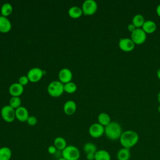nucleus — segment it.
<instances>
[{
	"label": "nucleus",
	"instance_id": "2",
	"mask_svg": "<svg viewBox=\"0 0 160 160\" xmlns=\"http://www.w3.org/2000/svg\"><path fill=\"white\" fill-rule=\"evenodd\" d=\"M122 133L121 126L117 122H111L104 127V134L110 140L114 141L119 139Z\"/></svg>",
	"mask_w": 160,
	"mask_h": 160
},
{
	"label": "nucleus",
	"instance_id": "25",
	"mask_svg": "<svg viewBox=\"0 0 160 160\" xmlns=\"http://www.w3.org/2000/svg\"><path fill=\"white\" fill-rule=\"evenodd\" d=\"M83 151L85 152V154H89V153H96L98 151L96 146L91 142H88L85 143L83 145Z\"/></svg>",
	"mask_w": 160,
	"mask_h": 160
},
{
	"label": "nucleus",
	"instance_id": "5",
	"mask_svg": "<svg viewBox=\"0 0 160 160\" xmlns=\"http://www.w3.org/2000/svg\"><path fill=\"white\" fill-rule=\"evenodd\" d=\"M1 115L4 121L11 122L16 118L15 109L9 105H5L1 108Z\"/></svg>",
	"mask_w": 160,
	"mask_h": 160
},
{
	"label": "nucleus",
	"instance_id": "34",
	"mask_svg": "<svg viewBox=\"0 0 160 160\" xmlns=\"http://www.w3.org/2000/svg\"><path fill=\"white\" fill-rule=\"evenodd\" d=\"M157 76L160 79V68L157 71Z\"/></svg>",
	"mask_w": 160,
	"mask_h": 160
},
{
	"label": "nucleus",
	"instance_id": "1",
	"mask_svg": "<svg viewBox=\"0 0 160 160\" xmlns=\"http://www.w3.org/2000/svg\"><path fill=\"white\" fill-rule=\"evenodd\" d=\"M139 141L138 134L132 130H127L122 132L119 141L122 148L129 149L134 146Z\"/></svg>",
	"mask_w": 160,
	"mask_h": 160
},
{
	"label": "nucleus",
	"instance_id": "15",
	"mask_svg": "<svg viewBox=\"0 0 160 160\" xmlns=\"http://www.w3.org/2000/svg\"><path fill=\"white\" fill-rule=\"evenodd\" d=\"M76 109L77 105L76 102L72 100L67 101L63 106V110L64 113L69 116L72 115L76 112Z\"/></svg>",
	"mask_w": 160,
	"mask_h": 160
},
{
	"label": "nucleus",
	"instance_id": "14",
	"mask_svg": "<svg viewBox=\"0 0 160 160\" xmlns=\"http://www.w3.org/2000/svg\"><path fill=\"white\" fill-rule=\"evenodd\" d=\"M12 28L10 20L5 16H0V32L2 33L8 32Z\"/></svg>",
	"mask_w": 160,
	"mask_h": 160
},
{
	"label": "nucleus",
	"instance_id": "7",
	"mask_svg": "<svg viewBox=\"0 0 160 160\" xmlns=\"http://www.w3.org/2000/svg\"><path fill=\"white\" fill-rule=\"evenodd\" d=\"M146 33L142 29V28H136L132 32H131V39L135 44H141L146 40Z\"/></svg>",
	"mask_w": 160,
	"mask_h": 160
},
{
	"label": "nucleus",
	"instance_id": "36",
	"mask_svg": "<svg viewBox=\"0 0 160 160\" xmlns=\"http://www.w3.org/2000/svg\"><path fill=\"white\" fill-rule=\"evenodd\" d=\"M58 160H66L64 158H63V157H61V158H59Z\"/></svg>",
	"mask_w": 160,
	"mask_h": 160
},
{
	"label": "nucleus",
	"instance_id": "4",
	"mask_svg": "<svg viewBox=\"0 0 160 160\" xmlns=\"http://www.w3.org/2000/svg\"><path fill=\"white\" fill-rule=\"evenodd\" d=\"M62 155L66 160H78L80 158V151L76 146L68 145L62 151Z\"/></svg>",
	"mask_w": 160,
	"mask_h": 160
},
{
	"label": "nucleus",
	"instance_id": "33",
	"mask_svg": "<svg viewBox=\"0 0 160 160\" xmlns=\"http://www.w3.org/2000/svg\"><path fill=\"white\" fill-rule=\"evenodd\" d=\"M156 11V13H157L158 16L159 17H160V4H159L157 6Z\"/></svg>",
	"mask_w": 160,
	"mask_h": 160
},
{
	"label": "nucleus",
	"instance_id": "35",
	"mask_svg": "<svg viewBox=\"0 0 160 160\" xmlns=\"http://www.w3.org/2000/svg\"><path fill=\"white\" fill-rule=\"evenodd\" d=\"M158 100L159 102L160 103V91L159 92V93H158Z\"/></svg>",
	"mask_w": 160,
	"mask_h": 160
},
{
	"label": "nucleus",
	"instance_id": "19",
	"mask_svg": "<svg viewBox=\"0 0 160 160\" xmlns=\"http://www.w3.org/2000/svg\"><path fill=\"white\" fill-rule=\"evenodd\" d=\"M94 160H111V157L108 151L104 149L98 150L95 153Z\"/></svg>",
	"mask_w": 160,
	"mask_h": 160
},
{
	"label": "nucleus",
	"instance_id": "9",
	"mask_svg": "<svg viewBox=\"0 0 160 160\" xmlns=\"http://www.w3.org/2000/svg\"><path fill=\"white\" fill-rule=\"evenodd\" d=\"M89 135L94 138H99L104 134V127L98 122L92 124L89 128Z\"/></svg>",
	"mask_w": 160,
	"mask_h": 160
},
{
	"label": "nucleus",
	"instance_id": "11",
	"mask_svg": "<svg viewBox=\"0 0 160 160\" xmlns=\"http://www.w3.org/2000/svg\"><path fill=\"white\" fill-rule=\"evenodd\" d=\"M59 81L64 84L71 81L72 78V73L68 68L61 69L58 73Z\"/></svg>",
	"mask_w": 160,
	"mask_h": 160
},
{
	"label": "nucleus",
	"instance_id": "27",
	"mask_svg": "<svg viewBox=\"0 0 160 160\" xmlns=\"http://www.w3.org/2000/svg\"><path fill=\"white\" fill-rule=\"evenodd\" d=\"M14 109L21 106V100L19 97L18 96H12L9 100V104Z\"/></svg>",
	"mask_w": 160,
	"mask_h": 160
},
{
	"label": "nucleus",
	"instance_id": "32",
	"mask_svg": "<svg viewBox=\"0 0 160 160\" xmlns=\"http://www.w3.org/2000/svg\"><path fill=\"white\" fill-rule=\"evenodd\" d=\"M136 29V28L134 26V25L132 23H130L128 25V30L131 32H132L135 29Z\"/></svg>",
	"mask_w": 160,
	"mask_h": 160
},
{
	"label": "nucleus",
	"instance_id": "16",
	"mask_svg": "<svg viewBox=\"0 0 160 160\" xmlns=\"http://www.w3.org/2000/svg\"><path fill=\"white\" fill-rule=\"evenodd\" d=\"M141 28L146 34H151L156 30L157 25L156 22L152 20H146Z\"/></svg>",
	"mask_w": 160,
	"mask_h": 160
},
{
	"label": "nucleus",
	"instance_id": "30",
	"mask_svg": "<svg viewBox=\"0 0 160 160\" xmlns=\"http://www.w3.org/2000/svg\"><path fill=\"white\" fill-rule=\"evenodd\" d=\"M57 150L58 149H56V148L54 145H50L48 148V152L50 154H56Z\"/></svg>",
	"mask_w": 160,
	"mask_h": 160
},
{
	"label": "nucleus",
	"instance_id": "17",
	"mask_svg": "<svg viewBox=\"0 0 160 160\" xmlns=\"http://www.w3.org/2000/svg\"><path fill=\"white\" fill-rule=\"evenodd\" d=\"M83 12L82 9L77 6H72L68 10L69 16L74 19L80 18Z\"/></svg>",
	"mask_w": 160,
	"mask_h": 160
},
{
	"label": "nucleus",
	"instance_id": "26",
	"mask_svg": "<svg viewBox=\"0 0 160 160\" xmlns=\"http://www.w3.org/2000/svg\"><path fill=\"white\" fill-rule=\"evenodd\" d=\"M77 90V85L72 81L64 84V91L66 92L71 94L76 92Z\"/></svg>",
	"mask_w": 160,
	"mask_h": 160
},
{
	"label": "nucleus",
	"instance_id": "10",
	"mask_svg": "<svg viewBox=\"0 0 160 160\" xmlns=\"http://www.w3.org/2000/svg\"><path fill=\"white\" fill-rule=\"evenodd\" d=\"M119 48L124 52H131L135 48V44L131 38H122L119 40Z\"/></svg>",
	"mask_w": 160,
	"mask_h": 160
},
{
	"label": "nucleus",
	"instance_id": "8",
	"mask_svg": "<svg viewBox=\"0 0 160 160\" xmlns=\"http://www.w3.org/2000/svg\"><path fill=\"white\" fill-rule=\"evenodd\" d=\"M43 75V70L37 67H34L30 69L27 74V76L29 79V81L32 82H38L42 78Z\"/></svg>",
	"mask_w": 160,
	"mask_h": 160
},
{
	"label": "nucleus",
	"instance_id": "3",
	"mask_svg": "<svg viewBox=\"0 0 160 160\" xmlns=\"http://www.w3.org/2000/svg\"><path fill=\"white\" fill-rule=\"evenodd\" d=\"M47 91L51 96L59 97L64 92V84L59 81H52L48 84Z\"/></svg>",
	"mask_w": 160,
	"mask_h": 160
},
{
	"label": "nucleus",
	"instance_id": "18",
	"mask_svg": "<svg viewBox=\"0 0 160 160\" xmlns=\"http://www.w3.org/2000/svg\"><path fill=\"white\" fill-rule=\"evenodd\" d=\"M131 158V152L129 149L122 148L117 152L118 160H129Z\"/></svg>",
	"mask_w": 160,
	"mask_h": 160
},
{
	"label": "nucleus",
	"instance_id": "29",
	"mask_svg": "<svg viewBox=\"0 0 160 160\" xmlns=\"http://www.w3.org/2000/svg\"><path fill=\"white\" fill-rule=\"evenodd\" d=\"M29 82V79L27 76V75H23V76H21L19 78V81H18V82L22 85V86H25L26 85L28 82Z\"/></svg>",
	"mask_w": 160,
	"mask_h": 160
},
{
	"label": "nucleus",
	"instance_id": "13",
	"mask_svg": "<svg viewBox=\"0 0 160 160\" xmlns=\"http://www.w3.org/2000/svg\"><path fill=\"white\" fill-rule=\"evenodd\" d=\"M24 92V86L19 82H14L10 85L9 88V92L12 96L19 97Z\"/></svg>",
	"mask_w": 160,
	"mask_h": 160
},
{
	"label": "nucleus",
	"instance_id": "23",
	"mask_svg": "<svg viewBox=\"0 0 160 160\" xmlns=\"http://www.w3.org/2000/svg\"><path fill=\"white\" fill-rule=\"evenodd\" d=\"M144 22L145 19L144 16L141 14H137L134 15L132 19V24H133L136 28H141Z\"/></svg>",
	"mask_w": 160,
	"mask_h": 160
},
{
	"label": "nucleus",
	"instance_id": "12",
	"mask_svg": "<svg viewBox=\"0 0 160 160\" xmlns=\"http://www.w3.org/2000/svg\"><path fill=\"white\" fill-rule=\"evenodd\" d=\"M16 118L20 122L27 121L29 118V112L28 109L24 106H20L15 109Z\"/></svg>",
	"mask_w": 160,
	"mask_h": 160
},
{
	"label": "nucleus",
	"instance_id": "21",
	"mask_svg": "<svg viewBox=\"0 0 160 160\" xmlns=\"http://www.w3.org/2000/svg\"><path fill=\"white\" fill-rule=\"evenodd\" d=\"M98 123H99L104 127H106L111 122L110 116L106 112L100 113L98 116Z\"/></svg>",
	"mask_w": 160,
	"mask_h": 160
},
{
	"label": "nucleus",
	"instance_id": "20",
	"mask_svg": "<svg viewBox=\"0 0 160 160\" xmlns=\"http://www.w3.org/2000/svg\"><path fill=\"white\" fill-rule=\"evenodd\" d=\"M12 157L11 149L6 146L0 148V160H10Z\"/></svg>",
	"mask_w": 160,
	"mask_h": 160
},
{
	"label": "nucleus",
	"instance_id": "28",
	"mask_svg": "<svg viewBox=\"0 0 160 160\" xmlns=\"http://www.w3.org/2000/svg\"><path fill=\"white\" fill-rule=\"evenodd\" d=\"M28 124L29 125V126H35L37 122H38V119L36 116H29L27 121Z\"/></svg>",
	"mask_w": 160,
	"mask_h": 160
},
{
	"label": "nucleus",
	"instance_id": "6",
	"mask_svg": "<svg viewBox=\"0 0 160 160\" xmlns=\"http://www.w3.org/2000/svg\"><path fill=\"white\" fill-rule=\"evenodd\" d=\"M81 9L84 14L91 16L96 12L98 4L94 0H85L82 4Z\"/></svg>",
	"mask_w": 160,
	"mask_h": 160
},
{
	"label": "nucleus",
	"instance_id": "37",
	"mask_svg": "<svg viewBox=\"0 0 160 160\" xmlns=\"http://www.w3.org/2000/svg\"><path fill=\"white\" fill-rule=\"evenodd\" d=\"M158 112H160V105L158 106Z\"/></svg>",
	"mask_w": 160,
	"mask_h": 160
},
{
	"label": "nucleus",
	"instance_id": "31",
	"mask_svg": "<svg viewBox=\"0 0 160 160\" xmlns=\"http://www.w3.org/2000/svg\"><path fill=\"white\" fill-rule=\"evenodd\" d=\"M86 159L88 160H94L95 159V154L94 153H89L86 154Z\"/></svg>",
	"mask_w": 160,
	"mask_h": 160
},
{
	"label": "nucleus",
	"instance_id": "22",
	"mask_svg": "<svg viewBox=\"0 0 160 160\" xmlns=\"http://www.w3.org/2000/svg\"><path fill=\"white\" fill-rule=\"evenodd\" d=\"M54 146L58 150L62 151L68 145L66 139L61 136L56 137L54 140Z\"/></svg>",
	"mask_w": 160,
	"mask_h": 160
},
{
	"label": "nucleus",
	"instance_id": "24",
	"mask_svg": "<svg viewBox=\"0 0 160 160\" xmlns=\"http://www.w3.org/2000/svg\"><path fill=\"white\" fill-rule=\"evenodd\" d=\"M13 8L11 4L9 2L4 3L1 8V14L2 16L8 17L12 12Z\"/></svg>",
	"mask_w": 160,
	"mask_h": 160
}]
</instances>
